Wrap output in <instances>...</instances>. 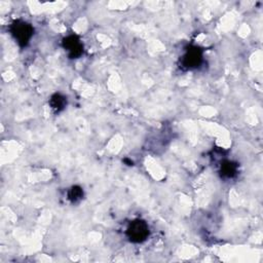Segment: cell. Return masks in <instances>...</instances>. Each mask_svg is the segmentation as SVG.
<instances>
[{"label": "cell", "instance_id": "1", "mask_svg": "<svg viewBox=\"0 0 263 263\" xmlns=\"http://www.w3.org/2000/svg\"><path fill=\"white\" fill-rule=\"evenodd\" d=\"M10 32L21 46H26L34 34V29L24 21H15L10 26Z\"/></svg>", "mask_w": 263, "mask_h": 263}, {"label": "cell", "instance_id": "2", "mask_svg": "<svg viewBox=\"0 0 263 263\" xmlns=\"http://www.w3.org/2000/svg\"><path fill=\"white\" fill-rule=\"evenodd\" d=\"M126 235L132 242H143L149 235V227L145 221L140 219L135 220L128 225Z\"/></svg>", "mask_w": 263, "mask_h": 263}, {"label": "cell", "instance_id": "3", "mask_svg": "<svg viewBox=\"0 0 263 263\" xmlns=\"http://www.w3.org/2000/svg\"><path fill=\"white\" fill-rule=\"evenodd\" d=\"M202 61V50L197 46H190L182 58V65L187 69H194Z\"/></svg>", "mask_w": 263, "mask_h": 263}, {"label": "cell", "instance_id": "4", "mask_svg": "<svg viewBox=\"0 0 263 263\" xmlns=\"http://www.w3.org/2000/svg\"><path fill=\"white\" fill-rule=\"evenodd\" d=\"M63 47L68 50L69 57L71 59H76L80 57L83 52V45L80 39L76 35H70L63 39Z\"/></svg>", "mask_w": 263, "mask_h": 263}, {"label": "cell", "instance_id": "5", "mask_svg": "<svg viewBox=\"0 0 263 263\" xmlns=\"http://www.w3.org/2000/svg\"><path fill=\"white\" fill-rule=\"evenodd\" d=\"M220 173L223 178H226V179L233 178L237 173V164L233 161L225 160L221 164Z\"/></svg>", "mask_w": 263, "mask_h": 263}, {"label": "cell", "instance_id": "6", "mask_svg": "<svg viewBox=\"0 0 263 263\" xmlns=\"http://www.w3.org/2000/svg\"><path fill=\"white\" fill-rule=\"evenodd\" d=\"M66 104H67V100H66V98H65L64 96H62L61 93H54V95H52L51 98H50V100H49V105H50V107H51L54 111H57V112L62 111V110L65 108Z\"/></svg>", "mask_w": 263, "mask_h": 263}, {"label": "cell", "instance_id": "7", "mask_svg": "<svg viewBox=\"0 0 263 263\" xmlns=\"http://www.w3.org/2000/svg\"><path fill=\"white\" fill-rule=\"evenodd\" d=\"M83 196V190L79 186H73L68 191V198L71 202H77L79 201Z\"/></svg>", "mask_w": 263, "mask_h": 263}]
</instances>
